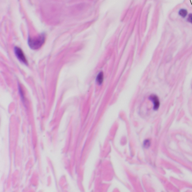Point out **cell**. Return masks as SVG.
<instances>
[{
    "mask_svg": "<svg viewBox=\"0 0 192 192\" xmlns=\"http://www.w3.org/2000/svg\"><path fill=\"white\" fill-rule=\"evenodd\" d=\"M178 14H179V16H180L181 17H182V18H186V17L188 16L187 10L185 9V8H182V9L179 10Z\"/></svg>",
    "mask_w": 192,
    "mask_h": 192,
    "instance_id": "obj_5",
    "label": "cell"
},
{
    "mask_svg": "<svg viewBox=\"0 0 192 192\" xmlns=\"http://www.w3.org/2000/svg\"><path fill=\"white\" fill-rule=\"evenodd\" d=\"M143 146L144 149H149V147L151 146V140L149 139H146L143 143Z\"/></svg>",
    "mask_w": 192,
    "mask_h": 192,
    "instance_id": "obj_6",
    "label": "cell"
},
{
    "mask_svg": "<svg viewBox=\"0 0 192 192\" xmlns=\"http://www.w3.org/2000/svg\"><path fill=\"white\" fill-rule=\"evenodd\" d=\"M104 82V73L101 71L97 73L96 77V82L98 86H101V84Z\"/></svg>",
    "mask_w": 192,
    "mask_h": 192,
    "instance_id": "obj_4",
    "label": "cell"
},
{
    "mask_svg": "<svg viewBox=\"0 0 192 192\" xmlns=\"http://www.w3.org/2000/svg\"><path fill=\"white\" fill-rule=\"evenodd\" d=\"M149 99L153 102V106H154V110H158L159 106H160V101H159L158 96L156 95H150Z\"/></svg>",
    "mask_w": 192,
    "mask_h": 192,
    "instance_id": "obj_3",
    "label": "cell"
},
{
    "mask_svg": "<svg viewBox=\"0 0 192 192\" xmlns=\"http://www.w3.org/2000/svg\"><path fill=\"white\" fill-rule=\"evenodd\" d=\"M14 54H15V55H16V57H17V59L19 60L20 62L22 63L23 64L27 65V66H28V62H27V58H26V56H25L24 52H23V50H22V49L20 48V47H17V46H15Z\"/></svg>",
    "mask_w": 192,
    "mask_h": 192,
    "instance_id": "obj_2",
    "label": "cell"
},
{
    "mask_svg": "<svg viewBox=\"0 0 192 192\" xmlns=\"http://www.w3.org/2000/svg\"><path fill=\"white\" fill-rule=\"evenodd\" d=\"M18 91H19L20 96H21V98H22V101L24 102V100H25L24 91H23V89H22V87H21V85H18Z\"/></svg>",
    "mask_w": 192,
    "mask_h": 192,
    "instance_id": "obj_7",
    "label": "cell"
},
{
    "mask_svg": "<svg viewBox=\"0 0 192 192\" xmlns=\"http://www.w3.org/2000/svg\"><path fill=\"white\" fill-rule=\"evenodd\" d=\"M187 22H190V23H191V24H192V13H190V14H188Z\"/></svg>",
    "mask_w": 192,
    "mask_h": 192,
    "instance_id": "obj_8",
    "label": "cell"
},
{
    "mask_svg": "<svg viewBox=\"0 0 192 192\" xmlns=\"http://www.w3.org/2000/svg\"><path fill=\"white\" fill-rule=\"evenodd\" d=\"M45 41V35L42 33L40 34L39 36L29 37L28 45L31 50H38L43 45Z\"/></svg>",
    "mask_w": 192,
    "mask_h": 192,
    "instance_id": "obj_1",
    "label": "cell"
}]
</instances>
